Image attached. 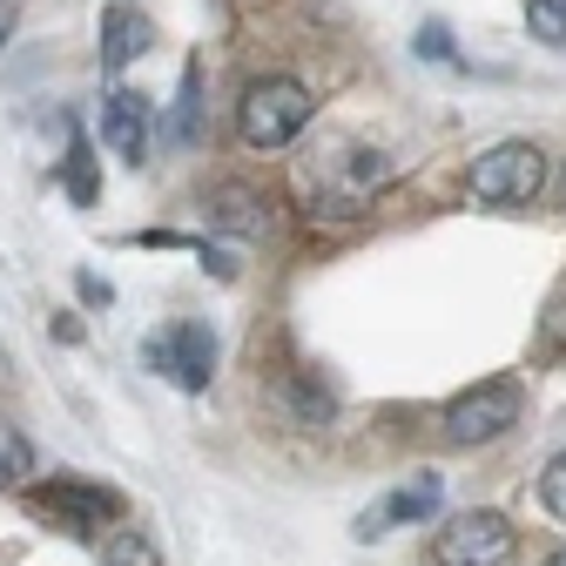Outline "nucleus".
Segmentation results:
<instances>
[{
    "mask_svg": "<svg viewBox=\"0 0 566 566\" xmlns=\"http://www.w3.org/2000/svg\"><path fill=\"white\" fill-rule=\"evenodd\" d=\"M311 108H317V102H311V88H304L297 75H263V82H250L243 102H237V135L250 142V149H283V142L304 135Z\"/></svg>",
    "mask_w": 566,
    "mask_h": 566,
    "instance_id": "f257e3e1",
    "label": "nucleus"
},
{
    "mask_svg": "<svg viewBox=\"0 0 566 566\" xmlns=\"http://www.w3.org/2000/svg\"><path fill=\"white\" fill-rule=\"evenodd\" d=\"M546 189V149L539 142H492V149L465 169V196L472 202H492V209H520Z\"/></svg>",
    "mask_w": 566,
    "mask_h": 566,
    "instance_id": "f03ea898",
    "label": "nucleus"
},
{
    "mask_svg": "<svg viewBox=\"0 0 566 566\" xmlns=\"http://www.w3.org/2000/svg\"><path fill=\"white\" fill-rule=\"evenodd\" d=\"M520 411H526L520 378H485V385H472L446 405V439L452 446H492L520 424Z\"/></svg>",
    "mask_w": 566,
    "mask_h": 566,
    "instance_id": "7ed1b4c3",
    "label": "nucleus"
},
{
    "mask_svg": "<svg viewBox=\"0 0 566 566\" xmlns=\"http://www.w3.org/2000/svg\"><path fill=\"white\" fill-rule=\"evenodd\" d=\"M513 546H520L513 520L479 506V513H452V520L439 526L432 559H439V566H506V559H513Z\"/></svg>",
    "mask_w": 566,
    "mask_h": 566,
    "instance_id": "20e7f679",
    "label": "nucleus"
},
{
    "mask_svg": "<svg viewBox=\"0 0 566 566\" xmlns=\"http://www.w3.org/2000/svg\"><path fill=\"white\" fill-rule=\"evenodd\" d=\"M142 358L176 391H209V378H217V337H209V324H169L142 344Z\"/></svg>",
    "mask_w": 566,
    "mask_h": 566,
    "instance_id": "39448f33",
    "label": "nucleus"
},
{
    "mask_svg": "<svg viewBox=\"0 0 566 566\" xmlns=\"http://www.w3.org/2000/svg\"><path fill=\"white\" fill-rule=\"evenodd\" d=\"M28 506H34L41 520L67 526V533H102V526L122 513V500H115L108 485H95V479H48V485L28 492Z\"/></svg>",
    "mask_w": 566,
    "mask_h": 566,
    "instance_id": "423d86ee",
    "label": "nucleus"
},
{
    "mask_svg": "<svg viewBox=\"0 0 566 566\" xmlns=\"http://www.w3.org/2000/svg\"><path fill=\"white\" fill-rule=\"evenodd\" d=\"M446 500V479L439 472H418L411 485H398L391 500H378L365 520H358V539H385V526H418V520H432Z\"/></svg>",
    "mask_w": 566,
    "mask_h": 566,
    "instance_id": "0eeeda50",
    "label": "nucleus"
},
{
    "mask_svg": "<svg viewBox=\"0 0 566 566\" xmlns=\"http://www.w3.org/2000/svg\"><path fill=\"white\" fill-rule=\"evenodd\" d=\"M202 217L209 230H230V237H263L270 230V196L250 182H217L202 196Z\"/></svg>",
    "mask_w": 566,
    "mask_h": 566,
    "instance_id": "6e6552de",
    "label": "nucleus"
},
{
    "mask_svg": "<svg viewBox=\"0 0 566 566\" xmlns=\"http://www.w3.org/2000/svg\"><path fill=\"white\" fill-rule=\"evenodd\" d=\"M149 95H135V88H115L108 102H102V142L115 156H128V163H142L149 156Z\"/></svg>",
    "mask_w": 566,
    "mask_h": 566,
    "instance_id": "1a4fd4ad",
    "label": "nucleus"
},
{
    "mask_svg": "<svg viewBox=\"0 0 566 566\" xmlns=\"http://www.w3.org/2000/svg\"><path fill=\"white\" fill-rule=\"evenodd\" d=\"M149 48H156V21L142 14V8H108L102 14V67H115V75H122V67L142 61Z\"/></svg>",
    "mask_w": 566,
    "mask_h": 566,
    "instance_id": "9d476101",
    "label": "nucleus"
},
{
    "mask_svg": "<svg viewBox=\"0 0 566 566\" xmlns=\"http://www.w3.org/2000/svg\"><path fill=\"white\" fill-rule=\"evenodd\" d=\"M276 405H283V418H291V424H331V391L317 378H283L276 385Z\"/></svg>",
    "mask_w": 566,
    "mask_h": 566,
    "instance_id": "9b49d317",
    "label": "nucleus"
},
{
    "mask_svg": "<svg viewBox=\"0 0 566 566\" xmlns=\"http://www.w3.org/2000/svg\"><path fill=\"white\" fill-rule=\"evenodd\" d=\"M61 189L75 196L82 209L102 196V182H95V149H88V135H67V156H61Z\"/></svg>",
    "mask_w": 566,
    "mask_h": 566,
    "instance_id": "f8f14e48",
    "label": "nucleus"
},
{
    "mask_svg": "<svg viewBox=\"0 0 566 566\" xmlns=\"http://www.w3.org/2000/svg\"><path fill=\"white\" fill-rule=\"evenodd\" d=\"M34 479V446L21 439V424L14 418H0V492H14Z\"/></svg>",
    "mask_w": 566,
    "mask_h": 566,
    "instance_id": "ddd939ff",
    "label": "nucleus"
},
{
    "mask_svg": "<svg viewBox=\"0 0 566 566\" xmlns=\"http://www.w3.org/2000/svg\"><path fill=\"white\" fill-rule=\"evenodd\" d=\"M533 358H539V365L566 358V283L546 297V311H539V324H533Z\"/></svg>",
    "mask_w": 566,
    "mask_h": 566,
    "instance_id": "4468645a",
    "label": "nucleus"
},
{
    "mask_svg": "<svg viewBox=\"0 0 566 566\" xmlns=\"http://www.w3.org/2000/svg\"><path fill=\"white\" fill-rule=\"evenodd\" d=\"M196 115H202V61H189L182 67V88H176V122H169V142H196L202 128H196Z\"/></svg>",
    "mask_w": 566,
    "mask_h": 566,
    "instance_id": "2eb2a0df",
    "label": "nucleus"
},
{
    "mask_svg": "<svg viewBox=\"0 0 566 566\" xmlns=\"http://www.w3.org/2000/svg\"><path fill=\"white\" fill-rule=\"evenodd\" d=\"M102 566H163V559H156V539H149V533L115 526V533L102 539Z\"/></svg>",
    "mask_w": 566,
    "mask_h": 566,
    "instance_id": "dca6fc26",
    "label": "nucleus"
},
{
    "mask_svg": "<svg viewBox=\"0 0 566 566\" xmlns=\"http://www.w3.org/2000/svg\"><path fill=\"white\" fill-rule=\"evenodd\" d=\"M526 28L546 48H566V0H526Z\"/></svg>",
    "mask_w": 566,
    "mask_h": 566,
    "instance_id": "f3484780",
    "label": "nucleus"
},
{
    "mask_svg": "<svg viewBox=\"0 0 566 566\" xmlns=\"http://www.w3.org/2000/svg\"><path fill=\"white\" fill-rule=\"evenodd\" d=\"M539 500H546L553 520H566V452L546 459V472H539Z\"/></svg>",
    "mask_w": 566,
    "mask_h": 566,
    "instance_id": "a211bd4d",
    "label": "nucleus"
},
{
    "mask_svg": "<svg viewBox=\"0 0 566 566\" xmlns=\"http://www.w3.org/2000/svg\"><path fill=\"white\" fill-rule=\"evenodd\" d=\"M418 54H432V61H452V34L432 21V28H418Z\"/></svg>",
    "mask_w": 566,
    "mask_h": 566,
    "instance_id": "6ab92c4d",
    "label": "nucleus"
},
{
    "mask_svg": "<svg viewBox=\"0 0 566 566\" xmlns=\"http://www.w3.org/2000/svg\"><path fill=\"white\" fill-rule=\"evenodd\" d=\"M75 291H82V304H108V297H115V291H108V283L95 276V270H82V276H75Z\"/></svg>",
    "mask_w": 566,
    "mask_h": 566,
    "instance_id": "aec40b11",
    "label": "nucleus"
},
{
    "mask_svg": "<svg viewBox=\"0 0 566 566\" xmlns=\"http://www.w3.org/2000/svg\"><path fill=\"white\" fill-rule=\"evenodd\" d=\"M14 14H21V8H14V0H0V41H8V34H14Z\"/></svg>",
    "mask_w": 566,
    "mask_h": 566,
    "instance_id": "412c9836",
    "label": "nucleus"
},
{
    "mask_svg": "<svg viewBox=\"0 0 566 566\" xmlns=\"http://www.w3.org/2000/svg\"><path fill=\"white\" fill-rule=\"evenodd\" d=\"M553 566H566V546H559V553H553Z\"/></svg>",
    "mask_w": 566,
    "mask_h": 566,
    "instance_id": "4be33fe9",
    "label": "nucleus"
}]
</instances>
